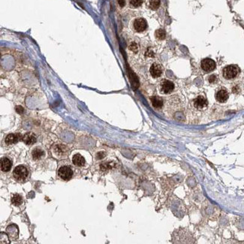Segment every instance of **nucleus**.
Masks as SVG:
<instances>
[{"label": "nucleus", "mask_w": 244, "mask_h": 244, "mask_svg": "<svg viewBox=\"0 0 244 244\" xmlns=\"http://www.w3.org/2000/svg\"><path fill=\"white\" fill-rule=\"evenodd\" d=\"M29 175V172L26 167L23 165H18L13 171V176L15 180L18 181H24Z\"/></svg>", "instance_id": "1"}, {"label": "nucleus", "mask_w": 244, "mask_h": 244, "mask_svg": "<svg viewBox=\"0 0 244 244\" xmlns=\"http://www.w3.org/2000/svg\"><path fill=\"white\" fill-rule=\"evenodd\" d=\"M239 68H238V67L237 66H234V65L228 66L225 68H224L223 76L227 80L234 79L239 74Z\"/></svg>", "instance_id": "2"}, {"label": "nucleus", "mask_w": 244, "mask_h": 244, "mask_svg": "<svg viewBox=\"0 0 244 244\" xmlns=\"http://www.w3.org/2000/svg\"><path fill=\"white\" fill-rule=\"evenodd\" d=\"M58 175L63 180H69L73 176V170L68 166H63L58 170Z\"/></svg>", "instance_id": "3"}, {"label": "nucleus", "mask_w": 244, "mask_h": 244, "mask_svg": "<svg viewBox=\"0 0 244 244\" xmlns=\"http://www.w3.org/2000/svg\"><path fill=\"white\" fill-rule=\"evenodd\" d=\"M53 152L57 157H65L68 153V148L64 144H55L53 147Z\"/></svg>", "instance_id": "4"}, {"label": "nucleus", "mask_w": 244, "mask_h": 244, "mask_svg": "<svg viewBox=\"0 0 244 244\" xmlns=\"http://www.w3.org/2000/svg\"><path fill=\"white\" fill-rule=\"evenodd\" d=\"M174 89V84L168 80H163L160 84V91L163 94H169Z\"/></svg>", "instance_id": "5"}, {"label": "nucleus", "mask_w": 244, "mask_h": 244, "mask_svg": "<svg viewBox=\"0 0 244 244\" xmlns=\"http://www.w3.org/2000/svg\"><path fill=\"white\" fill-rule=\"evenodd\" d=\"M201 68L204 70L206 72H210V71H213L216 68V63L213 60L210 59V58H207L204 59L201 61Z\"/></svg>", "instance_id": "6"}, {"label": "nucleus", "mask_w": 244, "mask_h": 244, "mask_svg": "<svg viewBox=\"0 0 244 244\" xmlns=\"http://www.w3.org/2000/svg\"><path fill=\"white\" fill-rule=\"evenodd\" d=\"M134 29L136 32H141L147 28V23L143 18H138L134 21Z\"/></svg>", "instance_id": "7"}, {"label": "nucleus", "mask_w": 244, "mask_h": 244, "mask_svg": "<svg viewBox=\"0 0 244 244\" xmlns=\"http://www.w3.org/2000/svg\"><path fill=\"white\" fill-rule=\"evenodd\" d=\"M194 103V106L196 108L200 110L204 109L207 107L208 105V101H207V98L205 97L202 96V95H200V96L197 97L193 101Z\"/></svg>", "instance_id": "8"}, {"label": "nucleus", "mask_w": 244, "mask_h": 244, "mask_svg": "<svg viewBox=\"0 0 244 244\" xmlns=\"http://www.w3.org/2000/svg\"><path fill=\"white\" fill-rule=\"evenodd\" d=\"M162 67L161 65L158 64V63H153L152 66H151L150 68H149V72H150V74L153 76L155 78H157V77H159L162 74Z\"/></svg>", "instance_id": "9"}, {"label": "nucleus", "mask_w": 244, "mask_h": 244, "mask_svg": "<svg viewBox=\"0 0 244 244\" xmlns=\"http://www.w3.org/2000/svg\"><path fill=\"white\" fill-rule=\"evenodd\" d=\"M22 140L26 144L32 145L36 143V141H37V138H36V136L35 134H33L32 132H28V133H26L23 136Z\"/></svg>", "instance_id": "10"}, {"label": "nucleus", "mask_w": 244, "mask_h": 244, "mask_svg": "<svg viewBox=\"0 0 244 244\" xmlns=\"http://www.w3.org/2000/svg\"><path fill=\"white\" fill-rule=\"evenodd\" d=\"M228 93L226 90L225 89H222V90H219L218 92L216 94V98L217 101L220 103H224L228 100Z\"/></svg>", "instance_id": "11"}, {"label": "nucleus", "mask_w": 244, "mask_h": 244, "mask_svg": "<svg viewBox=\"0 0 244 244\" xmlns=\"http://www.w3.org/2000/svg\"><path fill=\"white\" fill-rule=\"evenodd\" d=\"M22 138L20 134H9L5 138V143L8 145L14 144L17 143Z\"/></svg>", "instance_id": "12"}, {"label": "nucleus", "mask_w": 244, "mask_h": 244, "mask_svg": "<svg viewBox=\"0 0 244 244\" xmlns=\"http://www.w3.org/2000/svg\"><path fill=\"white\" fill-rule=\"evenodd\" d=\"M12 162L8 158H2L1 159V170L4 172H8L11 170Z\"/></svg>", "instance_id": "13"}, {"label": "nucleus", "mask_w": 244, "mask_h": 244, "mask_svg": "<svg viewBox=\"0 0 244 244\" xmlns=\"http://www.w3.org/2000/svg\"><path fill=\"white\" fill-rule=\"evenodd\" d=\"M72 162L74 165L77 166V167H82L85 165L86 160L81 155L77 153V154H75L73 156Z\"/></svg>", "instance_id": "14"}, {"label": "nucleus", "mask_w": 244, "mask_h": 244, "mask_svg": "<svg viewBox=\"0 0 244 244\" xmlns=\"http://www.w3.org/2000/svg\"><path fill=\"white\" fill-rule=\"evenodd\" d=\"M150 101L153 106L155 108H161L162 106H163V100L161 97L157 96V95H155V96H152L150 98Z\"/></svg>", "instance_id": "15"}, {"label": "nucleus", "mask_w": 244, "mask_h": 244, "mask_svg": "<svg viewBox=\"0 0 244 244\" xmlns=\"http://www.w3.org/2000/svg\"><path fill=\"white\" fill-rule=\"evenodd\" d=\"M32 156L33 159H35V160H39V159H41L44 156V150H42V149H40V148L36 147L32 150Z\"/></svg>", "instance_id": "16"}, {"label": "nucleus", "mask_w": 244, "mask_h": 244, "mask_svg": "<svg viewBox=\"0 0 244 244\" xmlns=\"http://www.w3.org/2000/svg\"><path fill=\"white\" fill-rule=\"evenodd\" d=\"M23 202L22 196L18 194H15L11 197V203L15 206H20Z\"/></svg>", "instance_id": "17"}, {"label": "nucleus", "mask_w": 244, "mask_h": 244, "mask_svg": "<svg viewBox=\"0 0 244 244\" xmlns=\"http://www.w3.org/2000/svg\"><path fill=\"white\" fill-rule=\"evenodd\" d=\"M155 36H156V37L159 40H164L166 37L165 31L164 29H157V30L156 31V32H155Z\"/></svg>", "instance_id": "18"}, {"label": "nucleus", "mask_w": 244, "mask_h": 244, "mask_svg": "<svg viewBox=\"0 0 244 244\" xmlns=\"http://www.w3.org/2000/svg\"><path fill=\"white\" fill-rule=\"evenodd\" d=\"M149 6L151 9L156 10L160 6V0H149Z\"/></svg>", "instance_id": "19"}, {"label": "nucleus", "mask_w": 244, "mask_h": 244, "mask_svg": "<svg viewBox=\"0 0 244 244\" xmlns=\"http://www.w3.org/2000/svg\"><path fill=\"white\" fill-rule=\"evenodd\" d=\"M143 0H130V4L133 7H139L142 5Z\"/></svg>", "instance_id": "20"}, {"label": "nucleus", "mask_w": 244, "mask_h": 244, "mask_svg": "<svg viewBox=\"0 0 244 244\" xmlns=\"http://www.w3.org/2000/svg\"><path fill=\"white\" fill-rule=\"evenodd\" d=\"M129 49H130L133 52H137V50H138V46H137V44L135 43H132V44L129 46Z\"/></svg>", "instance_id": "21"}, {"label": "nucleus", "mask_w": 244, "mask_h": 244, "mask_svg": "<svg viewBox=\"0 0 244 244\" xmlns=\"http://www.w3.org/2000/svg\"><path fill=\"white\" fill-rule=\"evenodd\" d=\"M15 110H16V111L18 113V114H22L23 112V111H24V110H23V108L22 106H17L16 108H15Z\"/></svg>", "instance_id": "22"}, {"label": "nucleus", "mask_w": 244, "mask_h": 244, "mask_svg": "<svg viewBox=\"0 0 244 244\" xmlns=\"http://www.w3.org/2000/svg\"><path fill=\"white\" fill-rule=\"evenodd\" d=\"M216 81V75H211L210 77H209V82L210 83H214Z\"/></svg>", "instance_id": "23"}, {"label": "nucleus", "mask_w": 244, "mask_h": 244, "mask_svg": "<svg viewBox=\"0 0 244 244\" xmlns=\"http://www.w3.org/2000/svg\"><path fill=\"white\" fill-rule=\"evenodd\" d=\"M118 3H119V6L120 7H124L125 4V0H117Z\"/></svg>", "instance_id": "24"}, {"label": "nucleus", "mask_w": 244, "mask_h": 244, "mask_svg": "<svg viewBox=\"0 0 244 244\" xmlns=\"http://www.w3.org/2000/svg\"><path fill=\"white\" fill-rule=\"evenodd\" d=\"M104 153H103V152H101V153H98V154H97V158H98V159H102V158H104V156H105V155H103L102 156V154H104Z\"/></svg>", "instance_id": "25"}]
</instances>
